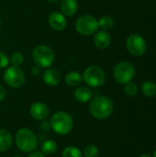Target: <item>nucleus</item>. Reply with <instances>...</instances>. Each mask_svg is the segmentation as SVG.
Instances as JSON below:
<instances>
[{"label":"nucleus","mask_w":156,"mask_h":157,"mask_svg":"<svg viewBox=\"0 0 156 157\" xmlns=\"http://www.w3.org/2000/svg\"><path fill=\"white\" fill-rule=\"evenodd\" d=\"M114 105L112 100L105 96H97L91 99L89 111L91 115L97 120H105L113 112Z\"/></svg>","instance_id":"f257e3e1"},{"label":"nucleus","mask_w":156,"mask_h":157,"mask_svg":"<svg viewBox=\"0 0 156 157\" xmlns=\"http://www.w3.org/2000/svg\"><path fill=\"white\" fill-rule=\"evenodd\" d=\"M51 129L60 135L68 134L74 127V120L72 116L65 111L55 112L51 118Z\"/></svg>","instance_id":"f03ea898"},{"label":"nucleus","mask_w":156,"mask_h":157,"mask_svg":"<svg viewBox=\"0 0 156 157\" xmlns=\"http://www.w3.org/2000/svg\"><path fill=\"white\" fill-rule=\"evenodd\" d=\"M15 141L17 148L24 153L32 152L38 146L37 136L32 131L27 128L19 129L17 132Z\"/></svg>","instance_id":"7ed1b4c3"},{"label":"nucleus","mask_w":156,"mask_h":157,"mask_svg":"<svg viewBox=\"0 0 156 157\" xmlns=\"http://www.w3.org/2000/svg\"><path fill=\"white\" fill-rule=\"evenodd\" d=\"M34 63L41 68H49L54 63L55 55L53 51L46 45H38L32 51Z\"/></svg>","instance_id":"20e7f679"},{"label":"nucleus","mask_w":156,"mask_h":157,"mask_svg":"<svg viewBox=\"0 0 156 157\" xmlns=\"http://www.w3.org/2000/svg\"><path fill=\"white\" fill-rule=\"evenodd\" d=\"M83 81L91 87H98L104 85L106 74L104 70L97 65L88 66L83 73Z\"/></svg>","instance_id":"39448f33"},{"label":"nucleus","mask_w":156,"mask_h":157,"mask_svg":"<svg viewBox=\"0 0 156 157\" xmlns=\"http://www.w3.org/2000/svg\"><path fill=\"white\" fill-rule=\"evenodd\" d=\"M98 21L91 15H83L75 22V29L81 35L88 36L96 33L98 29Z\"/></svg>","instance_id":"423d86ee"},{"label":"nucleus","mask_w":156,"mask_h":157,"mask_svg":"<svg viewBox=\"0 0 156 157\" xmlns=\"http://www.w3.org/2000/svg\"><path fill=\"white\" fill-rule=\"evenodd\" d=\"M113 75L118 83L125 85L133 79L135 75V68L130 62H121L115 66Z\"/></svg>","instance_id":"0eeeda50"},{"label":"nucleus","mask_w":156,"mask_h":157,"mask_svg":"<svg viewBox=\"0 0 156 157\" xmlns=\"http://www.w3.org/2000/svg\"><path fill=\"white\" fill-rule=\"evenodd\" d=\"M25 74L24 72L17 66L8 67L4 74V80L11 87L18 88L22 86L25 83Z\"/></svg>","instance_id":"6e6552de"},{"label":"nucleus","mask_w":156,"mask_h":157,"mask_svg":"<svg viewBox=\"0 0 156 157\" xmlns=\"http://www.w3.org/2000/svg\"><path fill=\"white\" fill-rule=\"evenodd\" d=\"M127 50L135 56H142L146 52V41L140 34H131L126 40Z\"/></svg>","instance_id":"1a4fd4ad"},{"label":"nucleus","mask_w":156,"mask_h":157,"mask_svg":"<svg viewBox=\"0 0 156 157\" xmlns=\"http://www.w3.org/2000/svg\"><path fill=\"white\" fill-rule=\"evenodd\" d=\"M48 21H49L51 28H52V29L56 31L63 30L67 26V20H66L65 16L63 13L58 12V11L51 12L49 16Z\"/></svg>","instance_id":"9d476101"},{"label":"nucleus","mask_w":156,"mask_h":157,"mask_svg":"<svg viewBox=\"0 0 156 157\" xmlns=\"http://www.w3.org/2000/svg\"><path fill=\"white\" fill-rule=\"evenodd\" d=\"M29 113L33 119L37 121H44L46 118H48L50 110L45 104L41 102H36L31 105L29 109Z\"/></svg>","instance_id":"9b49d317"},{"label":"nucleus","mask_w":156,"mask_h":157,"mask_svg":"<svg viewBox=\"0 0 156 157\" xmlns=\"http://www.w3.org/2000/svg\"><path fill=\"white\" fill-rule=\"evenodd\" d=\"M42 79L48 86H55L61 82V74L54 68H48L42 73Z\"/></svg>","instance_id":"f8f14e48"},{"label":"nucleus","mask_w":156,"mask_h":157,"mask_svg":"<svg viewBox=\"0 0 156 157\" xmlns=\"http://www.w3.org/2000/svg\"><path fill=\"white\" fill-rule=\"evenodd\" d=\"M94 43L99 49H106L111 43V37L109 33L105 30L97 31L94 36Z\"/></svg>","instance_id":"ddd939ff"},{"label":"nucleus","mask_w":156,"mask_h":157,"mask_svg":"<svg viewBox=\"0 0 156 157\" xmlns=\"http://www.w3.org/2000/svg\"><path fill=\"white\" fill-rule=\"evenodd\" d=\"M60 8L64 16L72 17L77 11L78 3L76 0H61Z\"/></svg>","instance_id":"4468645a"},{"label":"nucleus","mask_w":156,"mask_h":157,"mask_svg":"<svg viewBox=\"0 0 156 157\" xmlns=\"http://www.w3.org/2000/svg\"><path fill=\"white\" fill-rule=\"evenodd\" d=\"M74 98L78 102L86 103L92 99L93 98V92L92 90L87 86H79L74 91Z\"/></svg>","instance_id":"2eb2a0df"},{"label":"nucleus","mask_w":156,"mask_h":157,"mask_svg":"<svg viewBox=\"0 0 156 157\" xmlns=\"http://www.w3.org/2000/svg\"><path fill=\"white\" fill-rule=\"evenodd\" d=\"M13 139L11 133L4 129L0 130V153L8 150L12 144Z\"/></svg>","instance_id":"dca6fc26"},{"label":"nucleus","mask_w":156,"mask_h":157,"mask_svg":"<svg viewBox=\"0 0 156 157\" xmlns=\"http://www.w3.org/2000/svg\"><path fill=\"white\" fill-rule=\"evenodd\" d=\"M64 81L70 86H78L83 82V76L79 72L72 71L65 75Z\"/></svg>","instance_id":"f3484780"},{"label":"nucleus","mask_w":156,"mask_h":157,"mask_svg":"<svg viewBox=\"0 0 156 157\" xmlns=\"http://www.w3.org/2000/svg\"><path fill=\"white\" fill-rule=\"evenodd\" d=\"M143 93L148 98H154L156 96V84L152 81H146L142 86Z\"/></svg>","instance_id":"a211bd4d"},{"label":"nucleus","mask_w":156,"mask_h":157,"mask_svg":"<svg viewBox=\"0 0 156 157\" xmlns=\"http://www.w3.org/2000/svg\"><path fill=\"white\" fill-rule=\"evenodd\" d=\"M58 149L57 144L55 141L53 140H47L45 142H43V144H41V151L44 155H52L54 154Z\"/></svg>","instance_id":"6ab92c4d"},{"label":"nucleus","mask_w":156,"mask_h":157,"mask_svg":"<svg viewBox=\"0 0 156 157\" xmlns=\"http://www.w3.org/2000/svg\"><path fill=\"white\" fill-rule=\"evenodd\" d=\"M97 21H98V27H99L101 29L105 30V31L111 29V28H112L113 25H114L113 18H112L110 16H108V15L101 17L100 19L97 20Z\"/></svg>","instance_id":"aec40b11"},{"label":"nucleus","mask_w":156,"mask_h":157,"mask_svg":"<svg viewBox=\"0 0 156 157\" xmlns=\"http://www.w3.org/2000/svg\"><path fill=\"white\" fill-rule=\"evenodd\" d=\"M63 157H83V154L78 148L68 146L63 151Z\"/></svg>","instance_id":"412c9836"},{"label":"nucleus","mask_w":156,"mask_h":157,"mask_svg":"<svg viewBox=\"0 0 156 157\" xmlns=\"http://www.w3.org/2000/svg\"><path fill=\"white\" fill-rule=\"evenodd\" d=\"M84 155L86 157H98L99 150L95 144H88L84 150Z\"/></svg>","instance_id":"4be33fe9"},{"label":"nucleus","mask_w":156,"mask_h":157,"mask_svg":"<svg viewBox=\"0 0 156 157\" xmlns=\"http://www.w3.org/2000/svg\"><path fill=\"white\" fill-rule=\"evenodd\" d=\"M124 91L126 93L127 96L129 97H133L138 93V86L136 84L132 83L131 81L125 84V87H124Z\"/></svg>","instance_id":"5701e85b"},{"label":"nucleus","mask_w":156,"mask_h":157,"mask_svg":"<svg viewBox=\"0 0 156 157\" xmlns=\"http://www.w3.org/2000/svg\"><path fill=\"white\" fill-rule=\"evenodd\" d=\"M10 63L13 66H20L24 63V56L20 52H15L10 57Z\"/></svg>","instance_id":"b1692460"},{"label":"nucleus","mask_w":156,"mask_h":157,"mask_svg":"<svg viewBox=\"0 0 156 157\" xmlns=\"http://www.w3.org/2000/svg\"><path fill=\"white\" fill-rule=\"evenodd\" d=\"M9 63V59L8 57L4 53L0 52V69L6 68Z\"/></svg>","instance_id":"393cba45"},{"label":"nucleus","mask_w":156,"mask_h":157,"mask_svg":"<svg viewBox=\"0 0 156 157\" xmlns=\"http://www.w3.org/2000/svg\"><path fill=\"white\" fill-rule=\"evenodd\" d=\"M40 129L43 132H49L51 130V122L50 121H42L40 124Z\"/></svg>","instance_id":"a878e982"},{"label":"nucleus","mask_w":156,"mask_h":157,"mask_svg":"<svg viewBox=\"0 0 156 157\" xmlns=\"http://www.w3.org/2000/svg\"><path fill=\"white\" fill-rule=\"evenodd\" d=\"M31 74H32L33 75H35V76L40 75L41 74V67L38 66V65L36 64L35 66H33V67L31 68Z\"/></svg>","instance_id":"bb28decb"},{"label":"nucleus","mask_w":156,"mask_h":157,"mask_svg":"<svg viewBox=\"0 0 156 157\" xmlns=\"http://www.w3.org/2000/svg\"><path fill=\"white\" fill-rule=\"evenodd\" d=\"M6 96V90L3 86L0 85V101L4 100Z\"/></svg>","instance_id":"cd10ccee"},{"label":"nucleus","mask_w":156,"mask_h":157,"mask_svg":"<svg viewBox=\"0 0 156 157\" xmlns=\"http://www.w3.org/2000/svg\"><path fill=\"white\" fill-rule=\"evenodd\" d=\"M28 157H45V155H44V154H43V153L37 151V152H33V153H31V154H30V155H29Z\"/></svg>","instance_id":"c85d7f7f"},{"label":"nucleus","mask_w":156,"mask_h":157,"mask_svg":"<svg viewBox=\"0 0 156 157\" xmlns=\"http://www.w3.org/2000/svg\"><path fill=\"white\" fill-rule=\"evenodd\" d=\"M48 2H51V3H57V2H59V1H61V0H47Z\"/></svg>","instance_id":"c756f323"},{"label":"nucleus","mask_w":156,"mask_h":157,"mask_svg":"<svg viewBox=\"0 0 156 157\" xmlns=\"http://www.w3.org/2000/svg\"><path fill=\"white\" fill-rule=\"evenodd\" d=\"M140 157H152L150 155H148V154H143V155H142Z\"/></svg>","instance_id":"7c9ffc66"},{"label":"nucleus","mask_w":156,"mask_h":157,"mask_svg":"<svg viewBox=\"0 0 156 157\" xmlns=\"http://www.w3.org/2000/svg\"><path fill=\"white\" fill-rule=\"evenodd\" d=\"M154 157H156V150L154 151Z\"/></svg>","instance_id":"2f4dec72"},{"label":"nucleus","mask_w":156,"mask_h":157,"mask_svg":"<svg viewBox=\"0 0 156 157\" xmlns=\"http://www.w3.org/2000/svg\"><path fill=\"white\" fill-rule=\"evenodd\" d=\"M14 157H22V156H20V155H16V156H14Z\"/></svg>","instance_id":"473e14b6"},{"label":"nucleus","mask_w":156,"mask_h":157,"mask_svg":"<svg viewBox=\"0 0 156 157\" xmlns=\"http://www.w3.org/2000/svg\"><path fill=\"white\" fill-rule=\"evenodd\" d=\"M0 26H1V19H0Z\"/></svg>","instance_id":"72a5a7b5"}]
</instances>
